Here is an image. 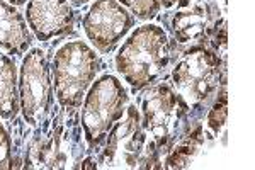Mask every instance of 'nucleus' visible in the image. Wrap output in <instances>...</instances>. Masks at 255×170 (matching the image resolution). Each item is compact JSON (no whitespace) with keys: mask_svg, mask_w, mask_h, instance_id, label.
Masks as SVG:
<instances>
[{"mask_svg":"<svg viewBox=\"0 0 255 170\" xmlns=\"http://www.w3.org/2000/svg\"><path fill=\"white\" fill-rule=\"evenodd\" d=\"M116 70L133 92L153 85L170 63V41L157 24L136 27L116 55Z\"/></svg>","mask_w":255,"mask_h":170,"instance_id":"1","label":"nucleus"},{"mask_svg":"<svg viewBox=\"0 0 255 170\" xmlns=\"http://www.w3.org/2000/svg\"><path fill=\"white\" fill-rule=\"evenodd\" d=\"M99 70L101 58L84 41H70L56 51L51 73L53 89L61 109L70 114L79 109Z\"/></svg>","mask_w":255,"mask_h":170,"instance_id":"2","label":"nucleus"},{"mask_svg":"<svg viewBox=\"0 0 255 170\" xmlns=\"http://www.w3.org/2000/svg\"><path fill=\"white\" fill-rule=\"evenodd\" d=\"M82 107V126L90 150L106 142L109 131L126 111L128 95L121 82L113 75H102L90 85Z\"/></svg>","mask_w":255,"mask_h":170,"instance_id":"3","label":"nucleus"},{"mask_svg":"<svg viewBox=\"0 0 255 170\" xmlns=\"http://www.w3.org/2000/svg\"><path fill=\"white\" fill-rule=\"evenodd\" d=\"M220 63L215 53L204 46H194L180 58L172 72L177 95L186 109H201L216 90Z\"/></svg>","mask_w":255,"mask_h":170,"instance_id":"4","label":"nucleus"},{"mask_svg":"<svg viewBox=\"0 0 255 170\" xmlns=\"http://www.w3.org/2000/svg\"><path fill=\"white\" fill-rule=\"evenodd\" d=\"M53 82L48 56L34 48L24 56L19 78V106L31 126L43 123L53 107Z\"/></svg>","mask_w":255,"mask_h":170,"instance_id":"5","label":"nucleus"},{"mask_svg":"<svg viewBox=\"0 0 255 170\" xmlns=\"http://www.w3.org/2000/svg\"><path fill=\"white\" fill-rule=\"evenodd\" d=\"M82 26L90 43L101 53L109 55L134 27V15L118 0H96L85 14Z\"/></svg>","mask_w":255,"mask_h":170,"instance_id":"6","label":"nucleus"},{"mask_svg":"<svg viewBox=\"0 0 255 170\" xmlns=\"http://www.w3.org/2000/svg\"><path fill=\"white\" fill-rule=\"evenodd\" d=\"M143 130L151 133L153 143L163 148L174 142L186 106L170 85L158 84L143 95Z\"/></svg>","mask_w":255,"mask_h":170,"instance_id":"7","label":"nucleus"},{"mask_svg":"<svg viewBox=\"0 0 255 170\" xmlns=\"http://www.w3.org/2000/svg\"><path fill=\"white\" fill-rule=\"evenodd\" d=\"M108 136L106 150L99 160L102 167H136L146 140L136 107H128L126 119L114 124Z\"/></svg>","mask_w":255,"mask_h":170,"instance_id":"8","label":"nucleus"},{"mask_svg":"<svg viewBox=\"0 0 255 170\" xmlns=\"http://www.w3.org/2000/svg\"><path fill=\"white\" fill-rule=\"evenodd\" d=\"M26 19L36 39L43 43L63 38L75 27V10L67 0H29Z\"/></svg>","mask_w":255,"mask_h":170,"instance_id":"9","label":"nucleus"},{"mask_svg":"<svg viewBox=\"0 0 255 170\" xmlns=\"http://www.w3.org/2000/svg\"><path fill=\"white\" fill-rule=\"evenodd\" d=\"M31 44L32 36L24 15L5 0H0V49L20 56L27 53Z\"/></svg>","mask_w":255,"mask_h":170,"instance_id":"10","label":"nucleus"},{"mask_svg":"<svg viewBox=\"0 0 255 170\" xmlns=\"http://www.w3.org/2000/svg\"><path fill=\"white\" fill-rule=\"evenodd\" d=\"M17 66L10 56L0 53V118L14 119L19 114Z\"/></svg>","mask_w":255,"mask_h":170,"instance_id":"11","label":"nucleus"},{"mask_svg":"<svg viewBox=\"0 0 255 170\" xmlns=\"http://www.w3.org/2000/svg\"><path fill=\"white\" fill-rule=\"evenodd\" d=\"M172 29H174L175 39L179 43H189V41H194L199 36H203L204 29H206V10H204V7L196 5L191 10L175 14L174 20H172Z\"/></svg>","mask_w":255,"mask_h":170,"instance_id":"12","label":"nucleus"},{"mask_svg":"<svg viewBox=\"0 0 255 170\" xmlns=\"http://www.w3.org/2000/svg\"><path fill=\"white\" fill-rule=\"evenodd\" d=\"M121 5L128 7L131 14L136 15L139 20H150L157 17L160 10V0H118Z\"/></svg>","mask_w":255,"mask_h":170,"instance_id":"13","label":"nucleus"},{"mask_svg":"<svg viewBox=\"0 0 255 170\" xmlns=\"http://www.w3.org/2000/svg\"><path fill=\"white\" fill-rule=\"evenodd\" d=\"M226 114H228V101H226V92H221L215 107H213L208 116V124L215 133H220V130L223 128L226 121Z\"/></svg>","mask_w":255,"mask_h":170,"instance_id":"14","label":"nucleus"},{"mask_svg":"<svg viewBox=\"0 0 255 170\" xmlns=\"http://www.w3.org/2000/svg\"><path fill=\"white\" fill-rule=\"evenodd\" d=\"M14 169V159H12V143L10 136L7 135L5 128L0 124V170Z\"/></svg>","mask_w":255,"mask_h":170,"instance_id":"15","label":"nucleus"},{"mask_svg":"<svg viewBox=\"0 0 255 170\" xmlns=\"http://www.w3.org/2000/svg\"><path fill=\"white\" fill-rule=\"evenodd\" d=\"M189 0H160V3H162L165 9H170V7L177 5V3H187Z\"/></svg>","mask_w":255,"mask_h":170,"instance_id":"16","label":"nucleus"},{"mask_svg":"<svg viewBox=\"0 0 255 170\" xmlns=\"http://www.w3.org/2000/svg\"><path fill=\"white\" fill-rule=\"evenodd\" d=\"M5 2L14 7H20V5H24V3H27V0H5Z\"/></svg>","mask_w":255,"mask_h":170,"instance_id":"17","label":"nucleus"},{"mask_svg":"<svg viewBox=\"0 0 255 170\" xmlns=\"http://www.w3.org/2000/svg\"><path fill=\"white\" fill-rule=\"evenodd\" d=\"M72 3H75V5H82V3H87L90 0H70Z\"/></svg>","mask_w":255,"mask_h":170,"instance_id":"18","label":"nucleus"}]
</instances>
